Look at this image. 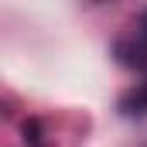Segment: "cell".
<instances>
[{
    "mask_svg": "<svg viewBox=\"0 0 147 147\" xmlns=\"http://www.w3.org/2000/svg\"><path fill=\"white\" fill-rule=\"evenodd\" d=\"M116 55L123 65H134V69H147V14L140 17V28L134 41H120L116 45Z\"/></svg>",
    "mask_w": 147,
    "mask_h": 147,
    "instance_id": "1",
    "label": "cell"
},
{
    "mask_svg": "<svg viewBox=\"0 0 147 147\" xmlns=\"http://www.w3.org/2000/svg\"><path fill=\"white\" fill-rule=\"evenodd\" d=\"M123 110H127V113H147V79L123 99Z\"/></svg>",
    "mask_w": 147,
    "mask_h": 147,
    "instance_id": "2",
    "label": "cell"
}]
</instances>
